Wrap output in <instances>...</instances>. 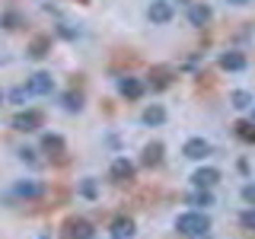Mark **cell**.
Returning a JSON list of instances; mask_svg holds the SVG:
<instances>
[{"label": "cell", "instance_id": "1", "mask_svg": "<svg viewBox=\"0 0 255 239\" xmlns=\"http://www.w3.org/2000/svg\"><path fill=\"white\" fill-rule=\"evenodd\" d=\"M175 230H179L182 236H191V239H201L211 233V220L204 217V214L191 211V214H182L179 220H175Z\"/></svg>", "mask_w": 255, "mask_h": 239}, {"label": "cell", "instance_id": "2", "mask_svg": "<svg viewBox=\"0 0 255 239\" xmlns=\"http://www.w3.org/2000/svg\"><path fill=\"white\" fill-rule=\"evenodd\" d=\"M64 239H93V227L86 220H67V227H64Z\"/></svg>", "mask_w": 255, "mask_h": 239}, {"label": "cell", "instance_id": "3", "mask_svg": "<svg viewBox=\"0 0 255 239\" xmlns=\"http://www.w3.org/2000/svg\"><path fill=\"white\" fill-rule=\"evenodd\" d=\"M51 86H54L51 74H32V77H29V83H26V93H38V96H45V93H51Z\"/></svg>", "mask_w": 255, "mask_h": 239}, {"label": "cell", "instance_id": "4", "mask_svg": "<svg viewBox=\"0 0 255 239\" xmlns=\"http://www.w3.org/2000/svg\"><path fill=\"white\" fill-rule=\"evenodd\" d=\"M147 16L153 22H169L172 19V3H169V0H153L150 10H147Z\"/></svg>", "mask_w": 255, "mask_h": 239}, {"label": "cell", "instance_id": "5", "mask_svg": "<svg viewBox=\"0 0 255 239\" xmlns=\"http://www.w3.org/2000/svg\"><path fill=\"white\" fill-rule=\"evenodd\" d=\"M38 124H42V115H38V112H19V115L13 118L16 131H35Z\"/></svg>", "mask_w": 255, "mask_h": 239}, {"label": "cell", "instance_id": "6", "mask_svg": "<svg viewBox=\"0 0 255 239\" xmlns=\"http://www.w3.org/2000/svg\"><path fill=\"white\" fill-rule=\"evenodd\" d=\"M207 153H211V143H207L204 137H191V140L185 143V156H188V159H204Z\"/></svg>", "mask_w": 255, "mask_h": 239}, {"label": "cell", "instance_id": "7", "mask_svg": "<svg viewBox=\"0 0 255 239\" xmlns=\"http://www.w3.org/2000/svg\"><path fill=\"white\" fill-rule=\"evenodd\" d=\"M112 179L115 182H131L134 179V163H128L125 156L115 159V163H112Z\"/></svg>", "mask_w": 255, "mask_h": 239}, {"label": "cell", "instance_id": "8", "mask_svg": "<svg viewBox=\"0 0 255 239\" xmlns=\"http://www.w3.org/2000/svg\"><path fill=\"white\" fill-rule=\"evenodd\" d=\"M118 90H122V96H128V99H137V96L143 93V83L137 77H122L118 80Z\"/></svg>", "mask_w": 255, "mask_h": 239}, {"label": "cell", "instance_id": "9", "mask_svg": "<svg viewBox=\"0 0 255 239\" xmlns=\"http://www.w3.org/2000/svg\"><path fill=\"white\" fill-rule=\"evenodd\" d=\"M191 182H195L198 188H211V185H217V182H220V172L217 169H198L195 175H191Z\"/></svg>", "mask_w": 255, "mask_h": 239}, {"label": "cell", "instance_id": "10", "mask_svg": "<svg viewBox=\"0 0 255 239\" xmlns=\"http://www.w3.org/2000/svg\"><path fill=\"white\" fill-rule=\"evenodd\" d=\"M42 150H48V156L61 159L64 156V140L58 137V134H45V137H42Z\"/></svg>", "mask_w": 255, "mask_h": 239}, {"label": "cell", "instance_id": "11", "mask_svg": "<svg viewBox=\"0 0 255 239\" xmlns=\"http://www.w3.org/2000/svg\"><path fill=\"white\" fill-rule=\"evenodd\" d=\"M220 67H223V70H243V67H246V58H243L239 51H227V54L220 58Z\"/></svg>", "mask_w": 255, "mask_h": 239}, {"label": "cell", "instance_id": "12", "mask_svg": "<svg viewBox=\"0 0 255 239\" xmlns=\"http://www.w3.org/2000/svg\"><path fill=\"white\" fill-rule=\"evenodd\" d=\"M188 19H191V26H204L207 19H211V6H204V3H195L188 10Z\"/></svg>", "mask_w": 255, "mask_h": 239}, {"label": "cell", "instance_id": "13", "mask_svg": "<svg viewBox=\"0 0 255 239\" xmlns=\"http://www.w3.org/2000/svg\"><path fill=\"white\" fill-rule=\"evenodd\" d=\"M112 233H115V239H131L134 236V223L125 220V217H118L115 223H112Z\"/></svg>", "mask_w": 255, "mask_h": 239}, {"label": "cell", "instance_id": "14", "mask_svg": "<svg viewBox=\"0 0 255 239\" xmlns=\"http://www.w3.org/2000/svg\"><path fill=\"white\" fill-rule=\"evenodd\" d=\"M159 159H163V143H147V147H143V163L147 166H156Z\"/></svg>", "mask_w": 255, "mask_h": 239}, {"label": "cell", "instance_id": "15", "mask_svg": "<svg viewBox=\"0 0 255 239\" xmlns=\"http://www.w3.org/2000/svg\"><path fill=\"white\" fill-rule=\"evenodd\" d=\"M169 70H166V67H156L153 70V74H150V86H153V90H166V86H169Z\"/></svg>", "mask_w": 255, "mask_h": 239}, {"label": "cell", "instance_id": "16", "mask_svg": "<svg viewBox=\"0 0 255 239\" xmlns=\"http://www.w3.org/2000/svg\"><path fill=\"white\" fill-rule=\"evenodd\" d=\"M166 121V109L163 106H150L143 112V124H163Z\"/></svg>", "mask_w": 255, "mask_h": 239}, {"label": "cell", "instance_id": "17", "mask_svg": "<svg viewBox=\"0 0 255 239\" xmlns=\"http://www.w3.org/2000/svg\"><path fill=\"white\" fill-rule=\"evenodd\" d=\"M48 45H51V42H48L45 35L35 38V42H32V48H29V54H32V58H45V54H48Z\"/></svg>", "mask_w": 255, "mask_h": 239}, {"label": "cell", "instance_id": "18", "mask_svg": "<svg viewBox=\"0 0 255 239\" xmlns=\"http://www.w3.org/2000/svg\"><path fill=\"white\" fill-rule=\"evenodd\" d=\"M236 134H239L243 140L255 143V124H249V121H239V124H236Z\"/></svg>", "mask_w": 255, "mask_h": 239}, {"label": "cell", "instance_id": "19", "mask_svg": "<svg viewBox=\"0 0 255 239\" xmlns=\"http://www.w3.org/2000/svg\"><path fill=\"white\" fill-rule=\"evenodd\" d=\"M230 99H233V106H236V109H249V106H252V96H249V93H243V90H236L233 96H230Z\"/></svg>", "mask_w": 255, "mask_h": 239}, {"label": "cell", "instance_id": "20", "mask_svg": "<svg viewBox=\"0 0 255 239\" xmlns=\"http://www.w3.org/2000/svg\"><path fill=\"white\" fill-rule=\"evenodd\" d=\"M38 185H32V182H19V185H16V195H26V198H35L38 195Z\"/></svg>", "mask_w": 255, "mask_h": 239}, {"label": "cell", "instance_id": "21", "mask_svg": "<svg viewBox=\"0 0 255 239\" xmlns=\"http://www.w3.org/2000/svg\"><path fill=\"white\" fill-rule=\"evenodd\" d=\"M191 204H198V207H207V204H214V198H211V191H207V188H201V191H198V195L195 198H191Z\"/></svg>", "mask_w": 255, "mask_h": 239}, {"label": "cell", "instance_id": "22", "mask_svg": "<svg viewBox=\"0 0 255 239\" xmlns=\"http://www.w3.org/2000/svg\"><path fill=\"white\" fill-rule=\"evenodd\" d=\"M80 191H83L86 198H96V182H93V179H86L83 185H80Z\"/></svg>", "mask_w": 255, "mask_h": 239}, {"label": "cell", "instance_id": "23", "mask_svg": "<svg viewBox=\"0 0 255 239\" xmlns=\"http://www.w3.org/2000/svg\"><path fill=\"white\" fill-rule=\"evenodd\" d=\"M64 106H67L70 112H74V109H80V106H83V102H80V96H74V93H70V96H64Z\"/></svg>", "mask_w": 255, "mask_h": 239}, {"label": "cell", "instance_id": "24", "mask_svg": "<svg viewBox=\"0 0 255 239\" xmlns=\"http://www.w3.org/2000/svg\"><path fill=\"white\" fill-rule=\"evenodd\" d=\"M239 220H243V227H246V230H255V211H246Z\"/></svg>", "mask_w": 255, "mask_h": 239}, {"label": "cell", "instance_id": "25", "mask_svg": "<svg viewBox=\"0 0 255 239\" xmlns=\"http://www.w3.org/2000/svg\"><path fill=\"white\" fill-rule=\"evenodd\" d=\"M243 198H246V201H255V185H246L243 188Z\"/></svg>", "mask_w": 255, "mask_h": 239}, {"label": "cell", "instance_id": "26", "mask_svg": "<svg viewBox=\"0 0 255 239\" xmlns=\"http://www.w3.org/2000/svg\"><path fill=\"white\" fill-rule=\"evenodd\" d=\"M227 3H246V0H227Z\"/></svg>", "mask_w": 255, "mask_h": 239}, {"label": "cell", "instance_id": "27", "mask_svg": "<svg viewBox=\"0 0 255 239\" xmlns=\"http://www.w3.org/2000/svg\"><path fill=\"white\" fill-rule=\"evenodd\" d=\"M252 124H255V112H252Z\"/></svg>", "mask_w": 255, "mask_h": 239}, {"label": "cell", "instance_id": "28", "mask_svg": "<svg viewBox=\"0 0 255 239\" xmlns=\"http://www.w3.org/2000/svg\"><path fill=\"white\" fill-rule=\"evenodd\" d=\"M0 102H3V93H0Z\"/></svg>", "mask_w": 255, "mask_h": 239}]
</instances>
